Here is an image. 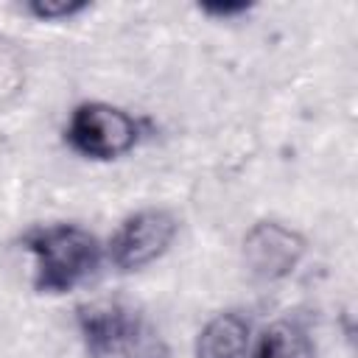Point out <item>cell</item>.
<instances>
[{"label":"cell","instance_id":"1","mask_svg":"<svg viewBox=\"0 0 358 358\" xmlns=\"http://www.w3.org/2000/svg\"><path fill=\"white\" fill-rule=\"evenodd\" d=\"M20 243L34 260L31 285L45 296L76 291L92 280L106 260L101 238L76 221L34 224L20 235Z\"/></svg>","mask_w":358,"mask_h":358},{"label":"cell","instance_id":"2","mask_svg":"<svg viewBox=\"0 0 358 358\" xmlns=\"http://www.w3.org/2000/svg\"><path fill=\"white\" fill-rule=\"evenodd\" d=\"M76 330L87 358H171V347L154 319L123 299L78 305Z\"/></svg>","mask_w":358,"mask_h":358},{"label":"cell","instance_id":"3","mask_svg":"<svg viewBox=\"0 0 358 358\" xmlns=\"http://www.w3.org/2000/svg\"><path fill=\"white\" fill-rule=\"evenodd\" d=\"M62 134L64 145L81 159L115 162L151 134V123L109 101H81L70 109Z\"/></svg>","mask_w":358,"mask_h":358},{"label":"cell","instance_id":"4","mask_svg":"<svg viewBox=\"0 0 358 358\" xmlns=\"http://www.w3.org/2000/svg\"><path fill=\"white\" fill-rule=\"evenodd\" d=\"M179 215L168 207H140L129 213L109 235L106 263L117 274H137L162 260L179 238Z\"/></svg>","mask_w":358,"mask_h":358},{"label":"cell","instance_id":"5","mask_svg":"<svg viewBox=\"0 0 358 358\" xmlns=\"http://www.w3.org/2000/svg\"><path fill=\"white\" fill-rule=\"evenodd\" d=\"M308 249L305 232L277 218H257L241 238V260L260 282L288 280L308 257Z\"/></svg>","mask_w":358,"mask_h":358},{"label":"cell","instance_id":"6","mask_svg":"<svg viewBox=\"0 0 358 358\" xmlns=\"http://www.w3.org/2000/svg\"><path fill=\"white\" fill-rule=\"evenodd\" d=\"M252 350V322L241 310L213 313L193 341V358H249Z\"/></svg>","mask_w":358,"mask_h":358},{"label":"cell","instance_id":"7","mask_svg":"<svg viewBox=\"0 0 358 358\" xmlns=\"http://www.w3.org/2000/svg\"><path fill=\"white\" fill-rule=\"evenodd\" d=\"M249 358H319V347L299 319L285 316L260 330Z\"/></svg>","mask_w":358,"mask_h":358},{"label":"cell","instance_id":"8","mask_svg":"<svg viewBox=\"0 0 358 358\" xmlns=\"http://www.w3.org/2000/svg\"><path fill=\"white\" fill-rule=\"evenodd\" d=\"M90 8L92 3L87 0H28L22 3V11L36 22H70Z\"/></svg>","mask_w":358,"mask_h":358},{"label":"cell","instance_id":"9","mask_svg":"<svg viewBox=\"0 0 358 358\" xmlns=\"http://www.w3.org/2000/svg\"><path fill=\"white\" fill-rule=\"evenodd\" d=\"M25 84V67L11 48H0V106L11 103Z\"/></svg>","mask_w":358,"mask_h":358},{"label":"cell","instance_id":"10","mask_svg":"<svg viewBox=\"0 0 358 358\" xmlns=\"http://www.w3.org/2000/svg\"><path fill=\"white\" fill-rule=\"evenodd\" d=\"M255 6L252 3H199V11L204 17H213V20H235V17H243L249 14Z\"/></svg>","mask_w":358,"mask_h":358}]
</instances>
